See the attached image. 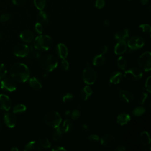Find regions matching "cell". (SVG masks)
Returning <instances> with one entry per match:
<instances>
[{
    "mask_svg": "<svg viewBox=\"0 0 151 151\" xmlns=\"http://www.w3.org/2000/svg\"><path fill=\"white\" fill-rule=\"evenodd\" d=\"M150 78H151V77H150V76H149L147 78V79L146 80L145 84V88H146V90H147L149 93H150V90H151V86H150Z\"/></svg>",
    "mask_w": 151,
    "mask_h": 151,
    "instance_id": "43",
    "label": "cell"
},
{
    "mask_svg": "<svg viewBox=\"0 0 151 151\" xmlns=\"http://www.w3.org/2000/svg\"><path fill=\"white\" fill-rule=\"evenodd\" d=\"M11 150L12 151H18V150H19V149H18L17 147H15L11 148Z\"/></svg>",
    "mask_w": 151,
    "mask_h": 151,
    "instance_id": "52",
    "label": "cell"
},
{
    "mask_svg": "<svg viewBox=\"0 0 151 151\" xmlns=\"http://www.w3.org/2000/svg\"><path fill=\"white\" fill-rule=\"evenodd\" d=\"M11 107V100L10 98L3 94H0V109L4 111H8Z\"/></svg>",
    "mask_w": 151,
    "mask_h": 151,
    "instance_id": "13",
    "label": "cell"
},
{
    "mask_svg": "<svg viewBox=\"0 0 151 151\" xmlns=\"http://www.w3.org/2000/svg\"><path fill=\"white\" fill-rule=\"evenodd\" d=\"M117 67L120 70H124L127 65V62L126 59L123 56H120L117 59Z\"/></svg>",
    "mask_w": 151,
    "mask_h": 151,
    "instance_id": "28",
    "label": "cell"
},
{
    "mask_svg": "<svg viewBox=\"0 0 151 151\" xmlns=\"http://www.w3.org/2000/svg\"><path fill=\"white\" fill-rule=\"evenodd\" d=\"M74 96L71 93H67L62 96V101L64 103H67L71 101L73 99Z\"/></svg>",
    "mask_w": 151,
    "mask_h": 151,
    "instance_id": "37",
    "label": "cell"
},
{
    "mask_svg": "<svg viewBox=\"0 0 151 151\" xmlns=\"http://www.w3.org/2000/svg\"><path fill=\"white\" fill-rule=\"evenodd\" d=\"M40 64L44 70L51 72L57 68L58 62L54 55H46L41 58Z\"/></svg>",
    "mask_w": 151,
    "mask_h": 151,
    "instance_id": "3",
    "label": "cell"
},
{
    "mask_svg": "<svg viewBox=\"0 0 151 151\" xmlns=\"http://www.w3.org/2000/svg\"><path fill=\"white\" fill-rule=\"evenodd\" d=\"M100 141L103 146L105 147H110L114 145L116 139L113 135L106 134L100 138Z\"/></svg>",
    "mask_w": 151,
    "mask_h": 151,
    "instance_id": "11",
    "label": "cell"
},
{
    "mask_svg": "<svg viewBox=\"0 0 151 151\" xmlns=\"http://www.w3.org/2000/svg\"><path fill=\"white\" fill-rule=\"evenodd\" d=\"M62 136H63V132H62L60 127L59 126V127L55 128V129L52 135L53 140L55 142H58L61 140Z\"/></svg>",
    "mask_w": 151,
    "mask_h": 151,
    "instance_id": "29",
    "label": "cell"
},
{
    "mask_svg": "<svg viewBox=\"0 0 151 151\" xmlns=\"http://www.w3.org/2000/svg\"><path fill=\"white\" fill-rule=\"evenodd\" d=\"M30 52L29 46L24 43H19L15 45L14 49V54L18 57H27Z\"/></svg>",
    "mask_w": 151,
    "mask_h": 151,
    "instance_id": "9",
    "label": "cell"
},
{
    "mask_svg": "<svg viewBox=\"0 0 151 151\" xmlns=\"http://www.w3.org/2000/svg\"><path fill=\"white\" fill-rule=\"evenodd\" d=\"M71 118L74 120H77L80 116V112L77 109H74L73 110L71 113H70V114Z\"/></svg>",
    "mask_w": 151,
    "mask_h": 151,
    "instance_id": "36",
    "label": "cell"
},
{
    "mask_svg": "<svg viewBox=\"0 0 151 151\" xmlns=\"http://www.w3.org/2000/svg\"><path fill=\"white\" fill-rule=\"evenodd\" d=\"M147 96H148V95L146 93H142L140 94V97H139V104H141V105L145 103V101H146V99L147 98Z\"/></svg>",
    "mask_w": 151,
    "mask_h": 151,
    "instance_id": "38",
    "label": "cell"
},
{
    "mask_svg": "<svg viewBox=\"0 0 151 151\" xmlns=\"http://www.w3.org/2000/svg\"><path fill=\"white\" fill-rule=\"evenodd\" d=\"M51 150H52V151H65V150H67V149L63 146H54V147H52L51 149Z\"/></svg>",
    "mask_w": 151,
    "mask_h": 151,
    "instance_id": "45",
    "label": "cell"
},
{
    "mask_svg": "<svg viewBox=\"0 0 151 151\" xmlns=\"http://www.w3.org/2000/svg\"><path fill=\"white\" fill-rule=\"evenodd\" d=\"M0 83H1V81H0Z\"/></svg>",
    "mask_w": 151,
    "mask_h": 151,
    "instance_id": "57",
    "label": "cell"
},
{
    "mask_svg": "<svg viewBox=\"0 0 151 151\" xmlns=\"http://www.w3.org/2000/svg\"><path fill=\"white\" fill-rule=\"evenodd\" d=\"M81 129L82 131H83V132H86L87 130H88V126H87L86 124H83L81 125Z\"/></svg>",
    "mask_w": 151,
    "mask_h": 151,
    "instance_id": "49",
    "label": "cell"
},
{
    "mask_svg": "<svg viewBox=\"0 0 151 151\" xmlns=\"http://www.w3.org/2000/svg\"><path fill=\"white\" fill-rule=\"evenodd\" d=\"M145 45L144 39L139 35L133 36L127 41V45L131 50H136L142 48Z\"/></svg>",
    "mask_w": 151,
    "mask_h": 151,
    "instance_id": "8",
    "label": "cell"
},
{
    "mask_svg": "<svg viewBox=\"0 0 151 151\" xmlns=\"http://www.w3.org/2000/svg\"><path fill=\"white\" fill-rule=\"evenodd\" d=\"M62 60H63L61 61L62 67L65 71H67L69 68V63L65 59H62Z\"/></svg>",
    "mask_w": 151,
    "mask_h": 151,
    "instance_id": "44",
    "label": "cell"
},
{
    "mask_svg": "<svg viewBox=\"0 0 151 151\" xmlns=\"http://www.w3.org/2000/svg\"><path fill=\"white\" fill-rule=\"evenodd\" d=\"M128 1H131V0H128Z\"/></svg>",
    "mask_w": 151,
    "mask_h": 151,
    "instance_id": "56",
    "label": "cell"
},
{
    "mask_svg": "<svg viewBox=\"0 0 151 151\" xmlns=\"http://www.w3.org/2000/svg\"><path fill=\"white\" fill-rule=\"evenodd\" d=\"M103 24L104 26L106 27H108L110 25V21L109 19H104V21H103Z\"/></svg>",
    "mask_w": 151,
    "mask_h": 151,
    "instance_id": "50",
    "label": "cell"
},
{
    "mask_svg": "<svg viewBox=\"0 0 151 151\" xmlns=\"http://www.w3.org/2000/svg\"><path fill=\"white\" fill-rule=\"evenodd\" d=\"M35 31L39 34H41L43 32V27L42 24L40 22H37L35 25Z\"/></svg>",
    "mask_w": 151,
    "mask_h": 151,
    "instance_id": "41",
    "label": "cell"
},
{
    "mask_svg": "<svg viewBox=\"0 0 151 151\" xmlns=\"http://www.w3.org/2000/svg\"><path fill=\"white\" fill-rule=\"evenodd\" d=\"M52 44L51 38L47 35H40L37 36L34 41V47L40 51L48 50Z\"/></svg>",
    "mask_w": 151,
    "mask_h": 151,
    "instance_id": "2",
    "label": "cell"
},
{
    "mask_svg": "<svg viewBox=\"0 0 151 151\" xmlns=\"http://www.w3.org/2000/svg\"><path fill=\"white\" fill-rule=\"evenodd\" d=\"M2 38V34L0 32V39H1Z\"/></svg>",
    "mask_w": 151,
    "mask_h": 151,
    "instance_id": "54",
    "label": "cell"
},
{
    "mask_svg": "<svg viewBox=\"0 0 151 151\" xmlns=\"http://www.w3.org/2000/svg\"><path fill=\"white\" fill-rule=\"evenodd\" d=\"M140 142L143 146H149L150 143V137L148 132L143 131L140 134Z\"/></svg>",
    "mask_w": 151,
    "mask_h": 151,
    "instance_id": "21",
    "label": "cell"
},
{
    "mask_svg": "<svg viewBox=\"0 0 151 151\" xmlns=\"http://www.w3.org/2000/svg\"><path fill=\"white\" fill-rule=\"evenodd\" d=\"M146 112V109L142 106H139L134 108L132 111V114L134 116H140Z\"/></svg>",
    "mask_w": 151,
    "mask_h": 151,
    "instance_id": "30",
    "label": "cell"
},
{
    "mask_svg": "<svg viewBox=\"0 0 151 151\" xmlns=\"http://www.w3.org/2000/svg\"><path fill=\"white\" fill-rule=\"evenodd\" d=\"M119 96L122 101L127 103L132 102L134 99L133 94L130 91L127 90H120Z\"/></svg>",
    "mask_w": 151,
    "mask_h": 151,
    "instance_id": "14",
    "label": "cell"
},
{
    "mask_svg": "<svg viewBox=\"0 0 151 151\" xmlns=\"http://www.w3.org/2000/svg\"><path fill=\"white\" fill-rule=\"evenodd\" d=\"M104 62L105 58L101 54L96 55L93 60V64L95 66H101L104 64Z\"/></svg>",
    "mask_w": 151,
    "mask_h": 151,
    "instance_id": "25",
    "label": "cell"
},
{
    "mask_svg": "<svg viewBox=\"0 0 151 151\" xmlns=\"http://www.w3.org/2000/svg\"><path fill=\"white\" fill-rule=\"evenodd\" d=\"M11 18V15L9 13H4L0 16V21L5 22L8 21Z\"/></svg>",
    "mask_w": 151,
    "mask_h": 151,
    "instance_id": "40",
    "label": "cell"
},
{
    "mask_svg": "<svg viewBox=\"0 0 151 151\" xmlns=\"http://www.w3.org/2000/svg\"><path fill=\"white\" fill-rule=\"evenodd\" d=\"M139 65L145 71L151 70V53L146 51L141 54L138 59Z\"/></svg>",
    "mask_w": 151,
    "mask_h": 151,
    "instance_id": "5",
    "label": "cell"
},
{
    "mask_svg": "<svg viewBox=\"0 0 151 151\" xmlns=\"http://www.w3.org/2000/svg\"><path fill=\"white\" fill-rule=\"evenodd\" d=\"M122 74L120 71H114L110 76L109 82L112 84H119L122 79Z\"/></svg>",
    "mask_w": 151,
    "mask_h": 151,
    "instance_id": "19",
    "label": "cell"
},
{
    "mask_svg": "<svg viewBox=\"0 0 151 151\" xmlns=\"http://www.w3.org/2000/svg\"><path fill=\"white\" fill-rule=\"evenodd\" d=\"M107 50H108V47H107V46L104 45L103 47H102V48H101V50H100L101 54H106V53L107 52Z\"/></svg>",
    "mask_w": 151,
    "mask_h": 151,
    "instance_id": "48",
    "label": "cell"
},
{
    "mask_svg": "<svg viewBox=\"0 0 151 151\" xmlns=\"http://www.w3.org/2000/svg\"><path fill=\"white\" fill-rule=\"evenodd\" d=\"M40 145L42 146V147L45 149L50 148L51 146L50 142L47 138L45 137H41L39 139V142H38Z\"/></svg>",
    "mask_w": 151,
    "mask_h": 151,
    "instance_id": "32",
    "label": "cell"
},
{
    "mask_svg": "<svg viewBox=\"0 0 151 151\" xmlns=\"http://www.w3.org/2000/svg\"><path fill=\"white\" fill-rule=\"evenodd\" d=\"M143 76L142 72L136 67H132L126 70L124 73V78L131 81H135L140 80Z\"/></svg>",
    "mask_w": 151,
    "mask_h": 151,
    "instance_id": "7",
    "label": "cell"
},
{
    "mask_svg": "<svg viewBox=\"0 0 151 151\" xmlns=\"http://www.w3.org/2000/svg\"><path fill=\"white\" fill-rule=\"evenodd\" d=\"M105 5L104 0H96L95 6L98 9H102Z\"/></svg>",
    "mask_w": 151,
    "mask_h": 151,
    "instance_id": "42",
    "label": "cell"
},
{
    "mask_svg": "<svg viewBox=\"0 0 151 151\" xmlns=\"http://www.w3.org/2000/svg\"><path fill=\"white\" fill-rule=\"evenodd\" d=\"M127 47V43L125 41H119L114 47V53L116 55H122L126 51Z\"/></svg>",
    "mask_w": 151,
    "mask_h": 151,
    "instance_id": "15",
    "label": "cell"
},
{
    "mask_svg": "<svg viewBox=\"0 0 151 151\" xmlns=\"http://www.w3.org/2000/svg\"><path fill=\"white\" fill-rule=\"evenodd\" d=\"M129 37V32L127 29H123L114 34V38L118 41H126Z\"/></svg>",
    "mask_w": 151,
    "mask_h": 151,
    "instance_id": "20",
    "label": "cell"
},
{
    "mask_svg": "<svg viewBox=\"0 0 151 151\" xmlns=\"http://www.w3.org/2000/svg\"><path fill=\"white\" fill-rule=\"evenodd\" d=\"M26 0H12V2L14 4L16 5H21L25 3Z\"/></svg>",
    "mask_w": 151,
    "mask_h": 151,
    "instance_id": "46",
    "label": "cell"
},
{
    "mask_svg": "<svg viewBox=\"0 0 151 151\" xmlns=\"http://www.w3.org/2000/svg\"><path fill=\"white\" fill-rule=\"evenodd\" d=\"M44 120L48 126L55 129L60 126L62 119L58 112L51 111L45 114Z\"/></svg>",
    "mask_w": 151,
    "mask_h": 151,
    "instance_id": "4",
    "label": "cell"
},
{
    "mask_svg": "<svg viewBox=\"0 0 151 151\" xmlns=\"http://www.w3.org/2000/svg\"><path fill=\"white\" fill-rule=\"evenodd\" d=\"M82 78L83 81L88 85L94 84L97 79L96 71L91 67L86 68L83 71Z\"/></svg>",
    "mask_w": 151,
    "mask_h": 151,
    "instance_id": "6",
    "label": "cell"
},
{
    "mask_svg": "<svg viewBox=\"0 0 151 151\" xmlns=\"http://www.w3.org/2000/svg\"><path fill=\"white\" fill-rule=\"evenodd\" d=\"M39 21L43 24H48L49 22V17L48 14L43 10L40 11L37 15Z\"/></svg>",
    "mask_w": 151,
    "mask_h": 151,
    "instance_id": "27",
    "label": "cell"
},
{
    "mask_svg": "<svg viewBox=\"0 0 151 151\" xmlns=\"http://www.w3.org/2000/svg\"><path fill=\"white\" fill-rule=\"evenodd\" d=\"M73 127V124L72 122L70 119H66L63 122L61 129L63 132L68 133L71 130Z\"/></svg>",
    "mask_w": 151,
    "mask_h": 151,
    "instance_id": "23",
    "label": "cell"
},
{
    "mask_svg": "<svg viewBox=\"0 0 151 151\" xmlns=\"http://www.w3.org/2000/svg\"><path fill=\"white\" fill-rule=\"evenodd\" d=\"M140 2L142 5H146L147 4V3L149 2V0H140Z\"/></svg>",
    "mask_w": 151,
    "mask_h": 151,
    "instance_id": "51",
    "label": "cell"
},
{
    "mask_svg": "<svg viewBox=\"0 0 151 151\" xmlns=\"http://www.w3.org/2000/svg\"><path fill=\"white\" fill-rule=\"evenodd\" d=\"M34 4L37 9L41 11L46 5V0H34Z\"/></svg>",
    "mask_w": 151,
    "mask_h": 151,
    "instance_id": "33",
    "label": "cell"
},
{
    "mask_svg": "<svg viewBox=\"0 0 151 151\" xmlns=\"http://www.w3.org/2000/svg\"><path fill=\"white\" fill-rule=\"evenodd\" d=\"M4 121L6 126L9 128H13L17 123V119L15 116L9 112L5 113L4 114Z\"/></svg>",
    "mask_w": 151,
    "mask_h": 151,
    "instance_id": "12",
    "label": "cell"
},
{
    "mask_svg": "<svg viewBox=\"0 0 151 151\" xmlns=\"http://www.w3.org/2000/svg\"><path fill=\"white\" fill-rule=\"evenodd\" d=\"M92 93L93 91L91 88L88 86H86L81 90L80 96L83 100L86 101L88 99V97L92 94Z\"/></svg>",
    "mask_w": 151,
    "mask_h": 151,
    "instance_id": "22",
    "label": "cell"
},
{
    "mask_svg": "<svg viewBox=\"0 0 151 151\" xmlns=\"http://www.w3.org/2000/svg\"><path fill=\"white\" fill-rule=\"evenodd\" d=\"M7 70L4 64H0V80L3 79L6 75Z\"/></svg>",
    "mask_w": 151,
    "mask_h": 151,
    "instance_id": "35",
    "label": "cell"
},
{
    "mask_svg": "<svg viewBox=\"0 0 151 151\" xmlns=\"http://www.w3.org/2000/svg\"><path fill=\"white\" fill-rule=\"evenodd\" d=\"M1 86L2 89L9 92H12L17 88L15 81L9 78H4L1 82Z\"/></svg>",
    "mask_w": 151,
    "mask_h": 151,
    "instance_id": "10",
    "label": "cell"
},
{
    "mask_svg": "<svg viewBox=\"0 0 151 151\" xmlns=\"http://www.w3.org/2000/svg\"><path fill=\"white\" fill-rule=\"evenodd\" d=\"M57 52L61 59H65L68 56V48L63 43H59L57 45Z\"/></svg>",
    "mask_w": 151,
    "mask_h": 151,
    "instance_id": "17",
    "label": "cell"
},
{
    "mask_svg": "<svg viewBox=\"0 0 151 151\" xmlns=\"http://www.w3.org/2000/svg\"><path fill=\"white\" fill-rule=\"evenodd\" d=\"M114 150L115 151H126V149L123 146H117L116 148H114Z\"/></svg>",
    "mask_w": 151,
    "mask_h": 151,
    "instance_id": "47",
    "label": "cell"
},
{
    "mask_svg": "<svg viewBox=\"0 0 151 151\" xmlns=\"http://www.w3.org/2000/svg\"><path fill=\"white\" fill-rule=\"evenodd\" d=\"M20 38L21 40L27 43L31 42L34 40L33 33L28 29H25L22 31L20 34Z\"/></svg>",
    "mask_w": 151,
    "mask_h": 151,
    "instance_id": "16",
    "label": "cell"
},
{
    "mask_svg": "<svg viewBox=\"0 0 151 151\" xmlns=\"http://www.w3.org/2000/svg\"><path fill=\"white\" fill-rule=\"evenodd\" d=\"M27 109L26 106L23 104H18L15 105L12 110L14 113H21L24 112Z\"/></svg>",
    "mask_w": 151,
    "mask_h": 151,
    "instance_id": "31",
    "label": "cell"
},
{
    "mask_svg": "<svg viewBox=\"0 0 151 151\" xmlns=\"http://www.w3.org/2000/svg\"><path fill=\"white\" fill-rule=\"evenodd\" d=\"M139 29L145 34H150L151 32V27L148 24H143L139 26Z\"/></svg>",
    "mask_w": 151,
    "mask_h": 151,
    "instance_id": "34",
    "label": "cell"
},
{
    "mask_svg": "<svg viewBox=\"0 0 151 151\" xmlns=\"http://www.w3.org/2000/svg\"><path fill=\"white\" fill-rule=\"evenodd\" d=\"M10 74L12 79L19 83L27 81L29 78L30 71L27 65L23 63H15L10 69Z\"/></svg>",
    "mask_w": 151,
    "mask_h": 151,
    "instance_id": "1",
    "label": "cell"
},
{
    "mask_svg": "<svg viewBox=\"0 0 151 151\" xmlns=\"http://www.w3.org/2000/svg\"><path fill=\"white\" fill-rule=\"evenodd\" d=\"M88 140L91 142H97L99 141L100 138L99 136L97 134H91L90 135H89L87 137Z\"/></svg>",
    "mask_w": 151,
    "mask_h": 151,
    "instance_id": "39",
    "label": "cell"
},
{
    "mask_svg": "<svg viewBox=\"0 0 151 151\" xmlns=\"http://www.w3.org/2000/svg\"><path fill=\"white\" fill-rule=\"evenodd\" d=\"M130 121V116L129 114L126 113H122L119 114L116 118L117 123L123 126L127 124Z\"/></svg>",
    "mask_w": 151,
    "mask_h": 151,
    "instance_id": "18",
    "label": "cell"
},
{
    "mask_svg": "<svg viewBox=\"0 0 151 151\" xmlns=\"http://www.w3.org/2000/svg\"><path fill=\"white\" fill-rule=\"evenodd\" d=\"M70 113H71V111H65V115H66V116H68V114H70Z\"/></svg>",
    "mask_w": 151,
    "mask_h": 151,
    "instance_id": "53",
    "label": "cell"
},
{
    "mask_svg": "<svg viewBox=\"0 0 151 151\" xmlns=\"http://www.w3.org/2000/svg\"><path fill=\"white\" fill-rule=\"evenodd\" d=\"M30 86L35 90H40L42 88V84L40 81L35 77H32L29 80Z\"/></svg>",
    "mask_w": 151,
    "mask_h": 151,
    "instance_id": "26",
    "label": "cell"
},
{
    "mask_svg": "<svg viewBox=\"0 0 151 151\" xmlns=\"http://www.w3.org/2000/svg\"><path fill=\"white\" fill-rule=\"evenodd\" d=\"M33 149H36V150H40L41 149V146L40 145L39 143L37 142L36 141H30L28 142L25 146L24 150L27 151V150H33Z\"/></svg>",
    "mask_w": 151,
    "mask_h": 151,
    "instance_id": "24",
    "label": "cell"
},
{
    "mask_svg": "<svg viewBox=\"0 0 151 151\" xmlns=\"http://www.w3.org/2000/svg\"><path fill=\"white\" fill-rule=\"evenodd\" d=\"M1 129H2V125H1V122H0V131H1Z\"/></svg>",
    "mask_w": 151,
    "mask_h": 151,
    "instance_id": "55",
    "label": "cell"
}]
</instances>
